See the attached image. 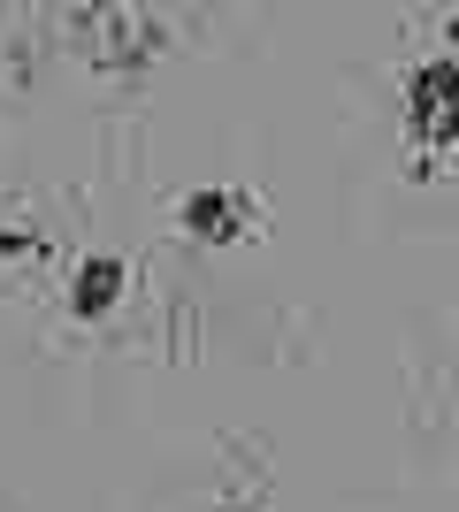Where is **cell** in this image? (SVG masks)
I'll list each match as a JSON object with an SVG mask.
<instances>
[{"label": "cell", "mask_w": 459, "mask_h": 512, "mask_svg": "<svg viewBox=\"0 0 459 512\" xmlns=\"http://www.w3.org/2000/svg\"><path fill=\"white\" fill-rule=\"evenodd\" d=\"M54 245H46V230H31V222H0V260H46Z\"/></svg>", "instance_id": "8992f818"}, {"label": "cell", "mask_w": 459, "mask_h": 512, "mask_svg": "<svg viewBox=\"0 0 459 512\" xmlns=\"http://www.w3.org/2000/svg\"><path fill=\"white\" fill-rule=\"evenodd\" d=\"M176 230L199 237V245H245V237L268 230V207L238 184H199V192L176 199Z\"/></svg>", "instance_id": "7a4b0ae2"}, {"label": "cell", "mask_w": 459, "mask_h": 512, "mask_svg": "<svg viewBox=\"0 0 459 512\" xmlns=\"http://www.w3.org/2000/svg\"><path fill=\"white\" fill-rule=\"evenodd\" d=\"M406 138L421 153L459 146V62H421L406 77Z\"/></svg>", "instance_id": "3957f363"}, {"label": "cell", "mask_w": 459, "mask_h": 512, "mask_svg": "<svg viewBox=\"0 0 459 512\" xmlns=\"http://www.w3.org/2000/svg\"><path fill=\"white\" fill-rule=\"evenodd\" d=\"M261 505H268V444H253V436H230L215 512H261Z\"/></svg>", "instance_id": "5b68a950"}, {"label": "cell", "mask_w": 459, "mask_h": 512, "mask_svg": "<svg viewBox=\"0 0 459 512\" xmlns=\"http://www.w3.org/2000/svg\"><path fill=\"white\" fill-rule=\"evenodd\" d=\"M69 46H77V62L92 77H115V85H131L161 62V46H169V23L153 16V8H69Z\"/></svg>", "instance_id": "6da1fadb"}, {"label": "cell", "mask_w": 459, "mask_h": 512, "mask_svg": "<svg viewBox=\"0 0 459 512\" xmlns=\"http://www.w3.org/2000/svg\"><path fill=\"white\" fill-rule=\"evenodd\" d=\"M123 291H131V268H123L115 253H85L77 276H69V314L77 321H108L115 306H123Z\"/></svg>", "instance_id": "277c9868"}]
</instances>
